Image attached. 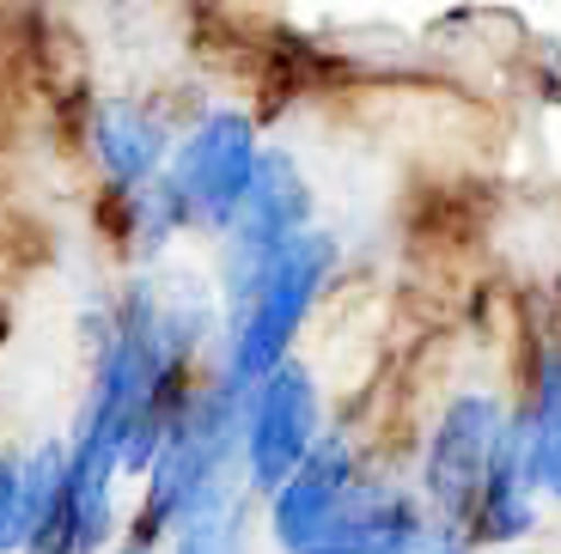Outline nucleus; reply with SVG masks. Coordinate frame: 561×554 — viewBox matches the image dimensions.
I'll return each instance as SVG.
<instances>
[{"label":"nucleus","instance_id":"3","mask_svg":"<svg viewBox=\"0 0 561 554\" xmlns=\"http://www.w3.org/2000/svg\"><path fill=\"white\" fill-rule=\"evenodd\" d=\"M256 165H263V128H256V116L232 111V104H214V111H202L196 123L178 135L165 177L178 183L196 232L220 238L226 226H232V213L244 208Z\"/></svg>","mask_w":561,"mask_h":554},{"label":"nucleus","instance_id":"10","mask_svg":"<svg viewBox=\"0 0 561 554\" xmlns=\"http://www.w3.org/2000/svg\"><path fill=\"white\" fill-rule=\"evenodd\" d=\"M251 499H256L251 487H239V494L214 499V506H196L171 530L165 554H244L251 549Z\"/></svg>","mask_w":561,"mask_h":554},{"label":"nucleus","instance_id":"8","mask_svg":"<svg viewBox=\"0 0 561 554\" xmlns=\"http://www.w3.org/2000/svg\"><path fill=\"white\" fill-rule=\"evenodd\" d=\"M85 147H92V165H99V177L116 195V189H140V183L165 177L178 135H171V123L147 97H99L92 123H85Z\"/></svg>","mask_w":561,"mask_h":554},{"label":"nucleus","instance_id":"6","mask_svg":"<svg viewBox=\"0 0 561 554\" xmlns=\"http://www.w3.org/2000/svg\"><path fill=\"white\" fill-rule=\"evenodd\" d=\"M306 226H318V195H311V177L287 147H263V165L251 177V195L244 208L232 213L214 244H220V263H214V280L244 275V268L268 263L287 238H299Z\"/></svg>","mask_w":561,"mask_h":554},{"label":"nucleus","instance_id":"2","mask_svg":"<svg viewBox=\"0 0 561 554\" xmlns=\"http://www.w3.org/2000/svg\"><path fill=\"white\" fill-rule=\"evenodd\" d=\"M506 420H513V396L506 384H458L446 402L434 408L427 432L415 445V487L427 499V512L439 518H463L477 512L482 487H489V470L501 458Z\"/></svg>","mask_w":561,"mask_h":554},{"label":"nucleus","instance_id":"7","mask_svg":"<svg viewBox=\"0 0 561 554\" xmlns=\"http://www.w3.org/2000/svg\"><path fill=\"white\" fill-rule=\"evenodd\" d=\"M366 463H373V451L360 445V432H348V427L323 432V439L306 451V463H299V470L263 499V524H268L275 554H299V549H306V542L318 536L323 518L336 512V499L360 482Z\"/></svg>","mask_w":561,"mask_h":554},{"label":"nucleus","instance_id":"4","mask_svg":"<svg viewBox=\"0 0 561 554\" xmlns=\"http://www.w3.org/2000/svg\"><path fill=\"white\" fill-rule=\"evenodd\" d=\"M323 390L306 360H280L244 390V487L268 499L323 439Z\"/></svg>","mask_w":561,"mask_h":554},{"label":"nucleus","instance_id":"12","mask_svg":"<svg viewBox=\"0 0 561 554\" xmlns=\"http://www.w3.org/2000/svg\"><path fill=\"white\" fill-rule=\"evenodd\" d=\"M506 554H513V549H506Z\"/></svg>","mask_w":561,"mask_h":554},{"label":"nucleus","instance_id":"9","mask_svg":"<svg viewBox=\"0 0 561 554\" xmlns=\"http://www.w3.org/2000/svg\"><path fill=\"white\" fill-rule=\"evenodd\" d=\"M116 213H123V244L135 250L140 263L165 256L183 232H196V220H190V208H183V195L171 177H153V183H140V189H116Z\"/></svg>","mask_w":561,"mask_h":554},{"label":"nucleus","instance_id":"1","mask_svg":"<svg viewBox=\"0 0 561 554\" xmlns=\"http://www.w3.org/2000/svg\"><path fill=\"white\" fill-rule=\"evenodd\" d=\"M336 275L342 238L323 232V226H306L268 263L214 280V292H220V372L232 384H256L280 360H294L299 335L330 299Z\"/></svg>","mask_w":561,"mask_h":554},{"label":"nucleus","instance_id":"11","mask_svg":"<svg viewBox=\"0 0 561 554\" xmlns=\"http://www.w3.org/2000/svg\"><path fill=\"white\" fill-rule=\"evenodd\" d=\"M25 542H31L25 451H0V554H25Z\"/></svg>","mask_w":561,"mask_h":554},{"label":"nucleus","instance_id":"5","mask_svg":"<svg viewBox=\"0 0 561 554\" xmlns=\"http://www.w3.org/2000/svg\"><path fill=\"white\" fill-rule=\"evenodd\" d=\"M427 518L434 512H427L415 475H397L373 458L299 554H415Z\"/></svg>","mask_w":561,"mask_h":554}]
</instances>
